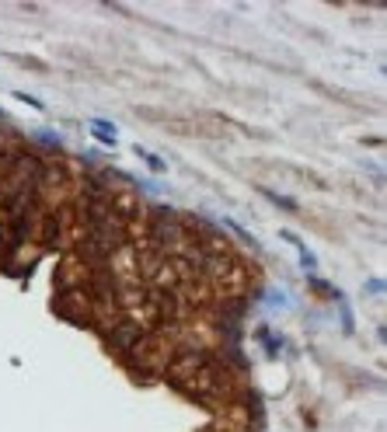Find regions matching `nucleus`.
Returning a JSON list of instances; mask_svg holds the SVG:
<instances>
[{
    "label": "nucleus",
    "mask_w": 387,
    "mask_h": 432,
    "mask_svg": "<svg viewBox=\"0 0 387 432\" xmlns=\"http://www.w3.org/2000/svg\"><path fill=\"white\" fill-rule=\"evenodd\" d=\"M87 129L98 136V143L105 146H115V136H119V129H115V122H105V119H87Z\"/></svg>",
    "instance_id": "nucleus-1"
},
{
    "label": "nucleus",
    "mask_w": 387,
    "mask_h": 432,
    "mask_svg": "<svg viewBox=\"0 0 387 432\" xmlns=\"http://www.w3.org/2000/svg\"><path fill=\"white\" fill-rule=\"evenodd\" d=\"M136 157H140V160H147L154 174H164V171H167V164H164V160H160L157 153H150V150H143V146H136Z\"/></svg>",
    "instance_id": "nucleus-2"
},
{
    "label": "nucleus",
    "mask_w": 387,
    "mask_h": 432,
    "mask_svg": "<svg viewBox=\"0 0 387 432\" xmlns=\"http://www.w3.org/2000/svg\"><path fill=\"white\" fill-rule=\"evenodd\" d=\"M18 101H25V105H32L35 112H46V105H42L39 98H32V94H25V91H18Z\"/></svg>",
    "instance_id": "nucleus-3"
}]
</instances>
